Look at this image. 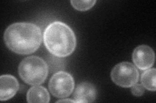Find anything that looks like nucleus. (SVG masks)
Wrapping results in <instances>:
<instances>
[{
	"label": "nucleus",
	"instance_id": "f257e3e1",
	"mask_svg": "<svg viewBox=\"0 0 156 103\" xmlns=\"http://www.w3.org/2000/svg\"><path fill=\"white\" fill-rule=\"evenodd\" d=\"M42 40L41 28L31 23L12 24L4 33L5 43L10 50L18 54L26 55L35 52L40 47Z\"/></svg>",
	"mask_w": 156,
	"mask_h": 103
},
{
	"label": "nucleus",
	"instance_id": "f03ea898",
	"mask_svg": "<svg viewBox=\"0 0 156 103\" xmlns=\"http://www.w3.org/2000/svg\"><path fill=\"white\" fill-rule=\"evenodd\" d=\"M44 42L46 48L56 57H65L74 52L76 37L72 29L61 21L50 23L44 32Z\"/></svg>",
	"mask_w": 156,
	"mask_h": 103
},
{
	"label": "nucleus",
	"instance_id": "7ed1b4c3",
	"mask_svg": "<svg viewBox=\"0 0 156 103\" xmlns=\"http://www.w3.org/2000/svg\"><path fill=\"white\" fill-rule=\"evenodd\" d=\"M18 73L22 79L27 84L39 85L46 81L48 67L43 59L32 56L23 59L20 63Z\"/></svg>",
	"mask_w": 156,
	"mask_h": 103
},
{
	"label": "nucleus",
	"instance_id": "20e7f679",
	"mask_svg": "<svg viewBox=\"0 0 156 103\" xmlns=\"http://www.w3.org/2000/svg\"><path fill=\"white\" fill-rule=\"evenodd\" d=\"M111 79L122 88H130L139 81V73L132 63L122 62L117 64L111 72Z\"/></svg>",
	"mask_w": 156,
	"mask_h": 103
},
{
	"label": "nucleus",
	"instance_id": "39448f33",
	"mask_svg": "<svg viewBox=\"0 0 156 103\" xmlns=\"http://www.w3.org/2000/svg\"><path fill=\"white\" fill-rule=\"evenodd\" d=\"M48 87L54 97L66 98L72 94L74 89V78L68 72H58L51 78Z\"/></svg>",
	"mask_w": 156,
	"mask_h": 103
},
{
	"label": "nucleus",
	"instance_id": "423d86ee",
	"mask_svg": "<svg viewBox=\"0 0 156 103\" xmlns=\"http://www.w3.org/2000/svg\"><path fill=\"white\" fill-rule=\"evenodd\" d=\"M133 61L135 66L142 70L152 67L155 62V53L148 45H140L136 47L132 54Z\"/></svg>",
	"mask_w": 156,
	"mask_h": 103
},
{
	"label": "nucleus",
	"instance_id": "0eeeda50",
	"mask_svg": "<svg viewBox=\"0 0 156 103\" xmlns=\"http://www.w3.org/2000/svg\"><path fill=\"white\" fill-rule=\"evenodd\" d=\"M19 89V83L16 77L11 75H3L0 77V100L2 101L11 99Z\"/></svg>",
	"mask_w": 156,
	"mask_h": 103
},
{
	"label": "nucleus",
	"instance_id": "6e6552de",
	"mask_svg": "<svg viewBox=\"0 0 156 103\" xmlns=\"http://www.w3.org/2000/svg\"><path fill=\"white\" fill-rule=\"evenodd\" d=\"M74 97L76 102H92L96 99V89L90 82H81L76 88Z\"/></svg>",
	"mask_w": 156,
	"mask_h": 103
},
{
	"label": "nucleus",
	"instance_id": "1a4fd4ad",
	"mask_svg": "<svg viewBox=\"0 0 156 103\" xmlns=\"http://www.w3.org/2000/svg\"><path fill=\"white\" fill-rule=\"evenodd\" d=\"M28 102H45L50 101V96L46 88L41 86L35 85L29 90L27 94Z\"/></svg>",
	"mask_w": 156,
	"mask_h": 103
},
{
	"label": "nucleus",
	"instance_id": "9d476101",
	"mask_svg": "<svg viewBox=\"0 0 156 103\" xmlns=\"http://www.w3.org/2000/svg\"><path fill=\"white\" fill-rule=\"evenodd\" d=\"M156 70L155 68H151L144 71L141 75V82L144 88L150 91L155 92V86Z\"/></svg>",
	"mask_w": 156,
	"mask_h": 103
},
{
	"label": "nucleus",
	"instance_id": "9b49d317",
	"mask_svg": "<svg viewBox=\"0 0 156 103\" xmlns=\"http://www.w3.org/2000/svg\"><path fill=\"white\" fill-rule=\"evenodd\" d=\"M70 3L72 6L77 11H87L94 7L96 1V0H90V1H75V0H72Z\"/></svg>",
	"mask_w": 156,
	"mask_h": 103
},
{
	"label": "nucleus",
	"instance_id": "f8f14e48",
	"mask_svg": "<svg viewBox=\"0 0 156 103\" xmlns=\"http://www.w3.org/2000/svg\"><path fill=\"white\" fill-rule=\"evenodd\" d=\"M131 93L136 97H140L143 95L144 93V88L140 84H136L131 86Z\"/></svg>",
	"mask_w": 156,
	"mask_h": 103
},
{
	"label": "nucleus",
	"instance_id": "ddd939ff",
	"mask_svg": "<svg viewBox=\"0 0 156 103\" xmlns=\"http://www.w3.org/2000/svg\"><path fill=\"white\" fill-rule=\"evenodd\" d=\"M76 102V101L74 100H71V99H61L59 101H57L56 102Z\"/></svg>",
	"mask_w": 156,
	"mask_h": 103
}]
</instances>
